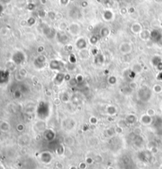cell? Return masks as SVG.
<instances>
[{"label":"cell","instance_id":"obj_5","mask_svg":"<svg viewBox=\"0 0 162 169\" xmlns=\"http://www.w3.org/2000/svg\"><path fill=\"white\" fill-rule=\"evenodd\" d=\"M119 49H120V51H121L123 54H129V53L131 52V51H132V46H131L129 43H123V44L120 45Z\"/></svg>","mask_w":162,"mask_h":169},{"label":"cell","instance_id":"obj_9","mask_svg":"<svg viewBox=\"0 0 162 169\" xmlns=\"http://www.w3.org/2000/svg\"><path fill=\"white\" fill-rule=\"evenodd\" d=\"M109 32H110L109 29H108L107 27H104V28H102V29H101V31H100V35H101L102 37H105L108 36Z\"/></svg>","mask_w":162,"mask_h":169},{"label":"cell","instance_id":"obj_11","mask_svg":"<svg viewBox=\"0 0 162 169\" xmlns=\"http://www.w3.org/2000/svg\"><path fill=\"white\" fill-rule=\"evenodd\" d=\"M113 14H112L110 11H106L104 14V18L105 20L107 21H111L112 18H113V16H112Z\"/></svg>","mask_w":162,"mask_h":169},{"label":"cell","instance_id":"obj_2","mask_svg":"<svg viewBox=\"0 0 162 169\" xmlns=\"http://www.w3.org/2000/svg\"><path fill=\"white\" fill-rule=\"evenodd\" d=\"M49 67H50L51 70H53L59 71V70L63 67V63H62L61 61L54 59V60H51L50 62V63H49Z\"/></svg>","mask_w":162,"mask_h":169},{"label":"cell","instance_id":"obj_3","mask_svg":"<svg viewBox=\"0 0 162 169\" xmlns=\"http://www.w3.org/2000/svg\"><path fill=\"white\" fill-rule=\"evenodd\" d=\"M46 62V57L44 56H42L40 55L38 57L36 58L34 61V65L38 69H41L43 67H44V65H45Z\"/></svg>","mask_w":162,"mask_h":169},{"label":"cell","instance_id":"obj_1","mask_svg":"<svg viewBox=\"0 0 162 169\" xmlns=\"http://www.w3.org/2000/svg\"><path fill=\"white\" fill-rule=\"evenodd\" d=\"M68 32L73 36H77L81 32V27L77 23H72L68 26Z\"/></svg>","mask_w":162,"mask_h":169},{"label":"cell","instance_id":"obj_8","mask_svg":"<svg viewBox=\"0 0 162 169\" xmlns=\"http://www.w3.org/2000/svg\"><path fill=\"white\" fill-rule=\"evenodd\" d=\"M150 33H151V32H149L148 30H143V31H142V32H140L139 36L141 37L142 40H146L150 38Z\"/></svg>","mask_w":162,"mask_h":169},{"label":"cell","instance_id":"obj_6","mask_svg":"<svg viewBox=\"0 0 162 169\" xmlns=\"http://www.w3.org/2000/svg\"><path fill=\"white\" fill-rule=\"evenodd\" d=\"M56 36H57V39H58V42L62 43V44H66V43L68 42V40H69L68 36L63 32H58V33L56 34Z\"/></svg>","mask_w":162,"mask_h":169},{"label":"cell","instance_id":"obj_4","mask_svg":"<svg viewBox=\"0 0 162 169\" xmlns=\"http://www.w3.org/2000/svg\"><path fill=\"white\" fill-rule=\"evenodd\" d=\"M88 42L87 40H85L84 37H80L78 38L77 40H76V43H75V46L76 48H78L79 50H85L87 48Z\"/></svg>","mask_w":162,"mask_h":169},{"label":"cell","instance_id":"obj_7","mask_svg":"<svg viewBox=\"0 0 162 169\" xmlns=\"http://www.w3.org/2000/svg\"><path fill=\"white\" fill-rule=\"evenodd\" d=\"M130 30L133 32L134 34H140V32L142 31V25L138 23H135V24L131 25L130 26Z\"/></svg>","mask_w":162,"mask_h":169},{"label":"cell","instance_id":"obj_10","mask_svg":"<svg viewBox=\"0 0 162 169\" xmlns=\"http://www.w3.org/2000/svg\"><path fill=\"white\" fill-rule=\"evenodd\" d=\"M63 79H64V75L63 74H61V73H58L57 75L55 77L56 83H57V84H58V81H59V84H60V83H62V82L63 81Z\"/></svg>","mask_w":162,"mask_h":169}]
</instances>
